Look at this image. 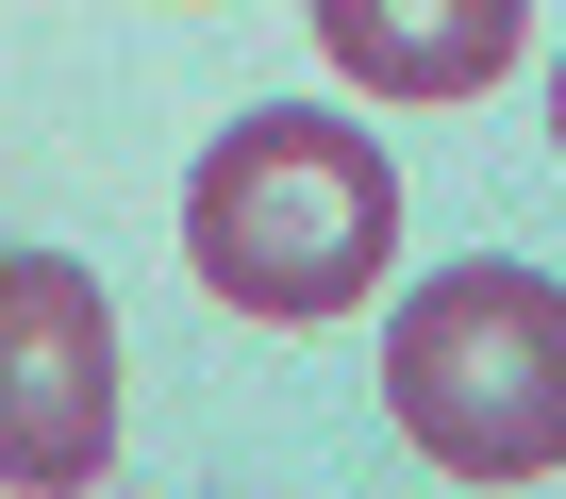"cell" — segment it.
I'll return each instance as SVG.
<instances>
[{
    "label": "cell",
    "mask_w": 566,
    "mask_h": 499,
    "mask_svg": "<svg viewBox=\"0 0 566 499\" xmlns=\"http://www.w3.org/2000/svg\"><path fill=\"white\" fill-rule=\"evenodd\" d=\"M384 416L450 482H549L566 466V284L549 267H433L384 333Z\"/></svg>",
    "instance_id": "obj_2"
},
{
    "label": "cell",
    "mask_w": 566,
    "mask_h": 499,
    "mask_svg": "<svg viewBox=\"0 0 566 499\" xmlns=\"http://www.w3.org/2000/svg\"><path fill=\"white\" fill-rule=\"evenodd\" d=\"M301 18L367 100H483V84H516L533 0H301Z\"/></svg>",
    "instance_id": "obj_4"
},
{
    "label": "cell",
    "mask_w": 566,
    "mask_h": 499,
    "mask_svg": "<svg viewBox=\"0 0 566 499\" xmlns=\"http://www.w3.org/2000/svg\"><path fill=\"white\" fill-rule=\"evenodd\" d=\"M549 150H566V67H549Z\"/></svg>",
    "instance_id": "obj_5"
},
{
    "label": "cell",
    "mask_w": 566,
    "mask_h": 499,
    "mask_svg": "<svg viewBox=\"0 0 566 499\" xmlns=\"http://www.w3.org/2000/svg\"><path fill=\"white\" fill-rule=\"evenodd\" d=\"M117 466V300L67 250H0V482Z\"/></svg>",
    "instance_id": "obj_3"
},
{
    "label": "cell",
    "mask_w": 566,
    "mask_h": 499,
    "mask_svg": "<svg viewBox=\"0 0 566 499\" xmlns=\"http://www.w3.org/2000/svg\"><path fill=\"white\" fill-rule=\"evenodd\" d=\"M384 250H400V167H384V134H350V117H317V100L233 117V134L200 150V183H184V267H200L233 317H266V333L350 317V300L384 284Z\"/></svg>",
    "instance_id": "obj_1"
}]
</instances>
